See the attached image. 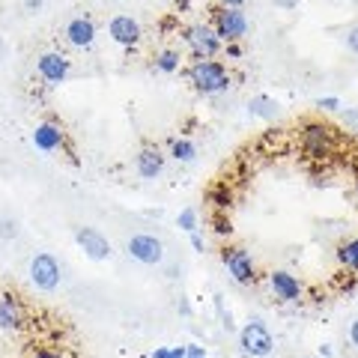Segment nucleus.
<instances>
[{"label":"nucleus","instance_id":"1","mask_svg":"<svg viewBox=\"0 0 358 358\" xmlns=\"http://www.w3.org/2000/svg\"><path fill=\"white\" fill-rule=\"evenodd\" d=\"M188 78H192V84L200 90V93H224V90L230 87V72L227 66L218 63V60H194V66L188 69Z\"/></svg>","mask_w":358,"mask_h":358},{"label":"nucleus","instance_id":"2","mask_svg":"<svg viewBox=\"0 0 358 358\" xmlns=\"http://www.w3.org/2000/svg\"><path fill=\"white\" fill-rule=\"evenodd\" d=\"M239 346H242L245 355H251V358H266V355H272L275 341H272V331H268L260 320H251L248 326L239 331Z\"/></svg>","mask_w":358,"mask_h":358},{"label":"nucleus","instance_id":"3","mask_svg":"<svg viewBox=\"0 0 358 358\" xmlns=\"http://www.w3.org/2000/svg\"><path fill=\"white\" fill-rule=\"evenodd\" d=\"M221 263L227 266V272H230V278L236 284H251L254 275H257V266H254L251 251L236 248V245H230V248L221 251Z\"/></svg>","mask_w":358,"mask_h":358},{"label":"nucleus","instance_id":"4","mask_svg":"<svg viewBox=\"0 0 358 358\" xmlns=\"http://www.w3.org/2000/svg\"><path fill=\"white\" fill-rule=\"evenodd\" d=\"M126 251H129V257H134V260L143 263V266H159L164 260L162 239L150 236V233H138V236H131L129 245H126Z\"/></svg>","mask_w":358,"mask_h":358},{"label":"nucleus","instance_id":"5","mask_svg":"<svg viewBox=\"0 0 358 358\" xmlns=\"http://www.w3.org/2000/svg\"><path fill=\"white\" fill-rule=\"evenodd\" d=\"M30 281L36 284L39 289H45V293L57 289V284H60V263L54 260L51 254H36L30 260Z\"/></svg>","mask_w":358,"mask_h":358},{"label":"nucleus","instance_id":"6","mask_svg":"<svg viewBox=\"0 0 358 358\" xmlns=\"http://www.w3.org/2000/svg\"><path fill=\"white\" fill-rule=\"evenodd\" d=\"M215 33L218 39L227 45V42H239L245 33H248V18H245L242 9H227L224 6L221 13L215 15Z\"/></svg>","mask_w":358,"mask_h":358},{"label":"nucleus","instance_id":"7","mask_svg":"<svg viewBox=\"0 0 358 358\" xmlns=\"http://www.w3.org/2000/svg\"><path fill=\"white\" fill-rule=\"evenodd\" d=\"M69 69H72V63L60 51H48V54H42V57L36 60V72L48 87L63 84L66 78H69Z\"/></svg>","mask_w":358,"mask_h":358},{"label":"nucleus","instance_id":"8","mask_svg":"<svg viewBox=\"0 0 358 358\" xmlns=\"http://www.w3.org/2000/svg\"><path fill=\"white\" fill-rule=\"evenodd\" d=\"M185 42L192 45V51L197 54V60H209V57H215L218 48H221V39H218L215 27H206V24H194V27H188V30H185Z\"/></svg>","mask_w":358,"mask_h":358},{"label":"nucleus","instance_id":"9","mask_svg":"<svg viewBox=\"0 0 358 358\" xmlns=\"http://www.w3.org/2000/svg\"><path fill=\"white\" fill-rule=\"evenodd\" d=\"M75 242L81 245V251L90 257V260H108V257L114 254L110 242L99 230H93V227H78L75 230Z\"/></svg>","mask_w":358,"mask_h":358},{"label":"nucleus","instance_id":"10","mask_svg":"<svg viewBox=\"0 0 358 358\" xmlns=\"http://www.w3.org/2000/svg\"><path fill=\"white\" fill-rule=\"evenodd\" d=\"M301 141H305V150L310 155H326L329 143H331V129L326 126V122H305Z\"/></svg>","mask_w":358,"mask_h":358},{"label":"nucleus","instance_id":"11","mask_svg":"<svg viewBox=\"0 0 358 358\" xmlns=\"http://www.w3.org/2000/svg\"><path fill=\"white\" fill-rule=\"evenodd\" d=\"M108 33H110V39L120 42V45H126V48H131V45L141 42V24H138V21H134L131 15H117V18H110Z\"/></svg>","mask_w":358,"mask_h":358},{"label":"nucleus","instance_id":"12","mask_svg":"<svg viewBox=\"0 0 358 358\" xmlns=\"http://www.w3.org/2000/svg\"><path fill=\"white\" fill-rule=\"evenodd\" d=\"M268 287H272L275 299H281V301H299V296H301L299 278L284 272V268H278V272L268 275Z\"/></svg>","mask_w":358,"mask_h":358},{"label":"nucleus","instance_id":"13","mask_svg":"<svg viewBox=\"0 0 358 358\" xmlns=\"http://www.w3.org/2000/svg\"><path fill=\"white\" fill-rule=\"evenodd\" d=\"M24 326V310L15 296H0V329L3 331H18Z\"/></svg>","mask_w":358,"mask_h":358},{"label":"nucleus","instance_id":"14","mask_svg":"<svg viewBox=\"0 0 358 358\" xmlns=\"http://www.w3.org/2000/svg\"><path fill=\"white\" fill-rule=\"evenodd\" d=\"M66 39L75 48H90L96 39V24L90 18H72L69 24H66Z\"/></svg>","mask_w":358,"mask_h":358},{"label":"nucleus","instance_id":"15","mask_svg":"<svg viewBox=\"0 0 358 358\" xmlns=\"http://www.w3.org/2000/svg\"><path fill=\"white\" fill-rule=\"evenodd\" d=\"M134 167H138V173L143 179H155L162 171H164V155L159 147H143L138 152V159H134Z\"/></svg>","mask_w":358,"mask_h":358},{"label":"nucleus","instance_id":"16","mask_svg":"<svg viewBox=\"0 0 358 358\" xmlns=\"http://www.w3.org/2000/svg\"><path fill=\"white\" fill-rule=\"evenodd\" d=\"M33 147L42 150V152H54L63 147V131L60 126H54V122H39L36 129H33Z\"/></svg>","mask_w":358,"mask_h":358},{"label":"nucleus","instance_id":"17","mask_svg":"<svg viewBox=\"0 0 358 358\" xmlns=\"http://www.w3.org/2000/svg\"><path fill=\"white\" fill-rule=\"evenodd\" d=\"M248 110L251 117H263V120H275L278 117V102L268 96H254L248 102Z\"/></svg>","mask_w":358,"mask_h":358},{"label":"nucleus","instance_id":"18","mask_svg":"<svg viewBox=\"0 0 358 358\" xmlns=\"http://www.w3.org/2000/svg\"><path fill=\"white\" fill-rule=\"evenodd\" d=\"M209 203L215 206L218 212H227L233 206V192L227 188V182H218V185H212V192H209Z\"/></svg>","mask_w":358,"mask_h":358},{"label":"nucleus","instance_id":"19","mask_svg":"<svg viewBox=\"0 0 358 358\" xmlns=\"http://www.w3.org/2000/svg\"><path fill=\"white\" fill-rule=\"evenodd\" d=\"M338 263L346 266V268H352V272H358V236L350 239V242H343L338 248Z\"/></svg>","mask_w":358,"mask_h":358},{"label":"nucleus","instance_id":"20","mask_svg":"<svg viewBox=\"0 0 358 358\" xmlns=\"http://www.w3.org/2000/svg\"><path fill=\"white\" fill-rule=\"evenodd\" d=\"M171 155H173L176 162H194L197 150H194V143H192V141H185V138H176V141L171 143Z\"/></svg>","mask_w":358,"mask_h":358},{"label":"nucleus","instance_id":"21","mask_svg":"<svg viewBox=\"0 0 358 358\" xmlns=\"http://www.w3.org/2000/svg\"><path fill=\"white\" fill-rule=\"evenodd\" d=\"M155 69L167 72V75L176 72V69H179V54H176V51H162L159 57H155Z\"/></svg>","mask_w":358,"mask_h":358},{"label":"nucleus","instance_id":"22","mask_svg":"<svg viewBox=\"0 0 358 358\" xmlns=\"http://www.w3.org/2000/svg\"><path fill=\"white\" fill-rule=\"evenodd\" d=\"M176 224H179V227H182L185 233H194V230H197V209H192V206L182 209V212H179V218H176Z\"/></svg>","mask_w":358,"mask_h":358},{"label":"nucleus","instance_id":"23","mask_svg":"<svg viewBox=\"0 0 358 358\" xmlns=\"http://www.w3.org/2000/svg\"><path fill=\"white\" fill-rule=\"evenodd\" d=\"M215 233H218V236H230V233H233L230 221L224 218V215H218V218H215Z\"/></svg>","mask_w":358,"mask_h":358},{"label":"nucleus","instance_id":"24","mask_svg":"<svg viewBox=\"0 0 358 358\" xmlns=\"http://www.w3.org/2000/svg\"><path fill=\"white\" fill-rule=\"evenodd\" d=\"M317 108H322V110H338L341 102H338V99H331V96H326V99H317Z\"/></svg>","mask_w":358,"mask_h":358},{"label":"nucleus","instance_id":"25","mask_svg":"<svg viewBox=\"0 0 358 358\" xmlns=\"http://www.w3.org/2000/svg\"><path fill=\"white\" fill-rule=\"evenodd\" d=\"M346 45H350L352 54H358V27H352L350 33H346Z\"/></svg>","mask_w":358,"mask_h":358},{"label":"nucleus","instance_id":"26","mask_svg":"<svg viewBox=\"0 0 358 358\" xmlns=\"http://www.w3.org/2000/svg\"><path fill=\"white\" fill-rule=\"evenodd\" d=\"M185 358H206V350H203V346H185Z\"/></svg>","mask_w":358,"mask_h":358},{"label":"nucleus","instance_id":"27","mask_svg":"<svg viewBox=\"0 0 358 358\" xmlns=\"http://www.w3.org/2000/svg\"><path fill=\"white\" fill-rule=\"evenodd\" d=\"M42 3H45V0H24V6L30 9V13H39Z\"/></svg>","mask_w":358,"mask_h":358},{"label":"nucleus","instance_id":"28","mask_svg":"<svg viewBox=\"0 0 358 358\" xmlns=\"http://www.w3.org/2000/svg\"><path fill=\"white\" fill-rule=\"evenodd\" d=\"M239 54H242L239 45L236 42H227V57H239Z\"/></svg>","mask_w":358,"mask_h":358},{"label":"nucleus","instance_id":"29","mask_svg":"<svg viewBox=\"0 0 358 358\" xmlns=\"http://www.w3.org/2000/svg\"><path fill=\"white\" fill-rule=\"evenodd\" d=\"M192 245H194V251H203V239H200V233H197V230L192 233Z\"/></svg>","mask_w":358,"mask_h":358},{"label":"nucleus","instance_id":"30","mask_svg":"<svg viewBox=\"0 0 358 358\" xmlns=\"http://www.w3.org/2000/svg\"><path fill=\"white\" fill-rule=\"evenodd\" d=\"M350 341H352V346L358 350V320L352 322V329H350Z\"/></svg>","mask_w":358,"mask_h":358},{"label":"nucleus","instance_id":"31","mask_svg":"<svg viewBox=\"0 0 358 358\" xmlns=\"http://www.w3.org/2000/svg\"><path fill=\"white\" fill-rule=\"evenodd\" d=\"M221 3L227 6V9H242V3H245V0H221Z\"/></svg>","mask_w":358,"mask_h":358},{"label":"nucleus","instance_id":"32","mask_svg":"<svg viewBox=\"0 0 358 358\" xmlns=\"http://www.w3.org/2000/svg\"><path fill=\"white\" fill-rule=\"evenodd\" d=\"M171 358H185V346H173V350H171Z\"/></svg>","mask_w":358,"mask_h":358},{"label":"nucleus","instance_id":"33","mask_svg":"<svg viewBox=\"0 0 358 358\" xmlns=\"http://www.w3.org/2000/svg\"><path fill=\"white\" fill-rule=\"evenodd\" d=\"M152 358H171V350H164V346H162V350L152 352Z\"/></svg>","mask_w":358,"mask_h":358},{"label":"nucleus","instance_id":"34","mask_svg":"<svg viewBox=\"0 0 358 358\" xmlns=\"http://www.w3.org/2000/svg\"><path fill=\"white\" fill-rule=\"evenodd\" d=\"M275 3H278V6H287V9H289V6H296L299 0H275Z\"/></svg>","mask_w":358,"mask_h":358},{"label":"nucleus","instance_id":"35","mask_svg":"<svg viewBox=\"0 0 358 358\" xmlns=\"http://www.w3.org/2000/svg\"><path fill=\"white\" fill-rule=\"evenodd\" d=\"M33 358H60V355H54V352H36Z\"/></svg>","mask_w":358,"mask_h":358},{"label":"nucleus","instance_id":"36","mask_svg":"<svg viewBox=\"0 0 358 358\" xmlns=\"http://www.w3.org/2000/svg\"><path fill=\"white\" fill-rule=\"evenodd\" d=\"M355 197H358V176H355Z\"/></svg>","mask_w":358,"mask_h":358}]
</instances>
